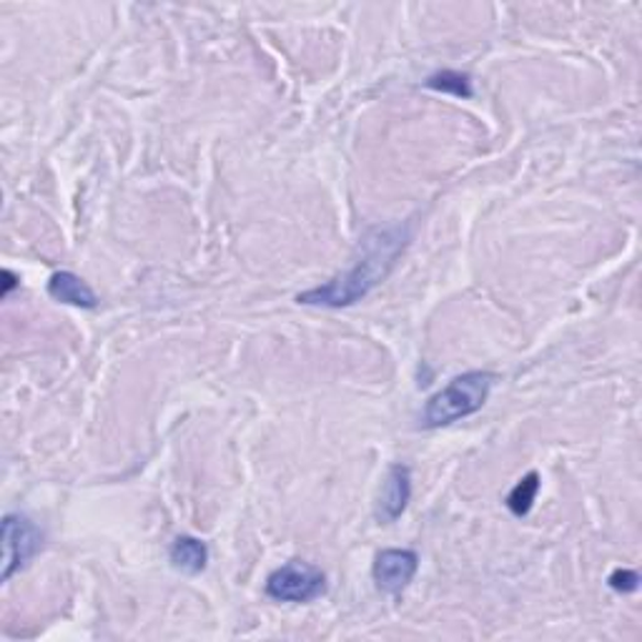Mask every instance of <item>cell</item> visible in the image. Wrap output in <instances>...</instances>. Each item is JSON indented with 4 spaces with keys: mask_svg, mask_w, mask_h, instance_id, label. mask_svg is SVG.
I'll use <instances>...</instances> for the list:
<instances>
[{
    "mask_svg": "<svg viewBox=\"0 0 642 642\" xmlns=\"http://www.w3.org/2000/svg\"><path fill=\"white\" fill-rule=\"evenodd\" d=\"M427 88L439 93H452L457 99H472V78L460 70H439V74L427 78Z\"/></svg>",
    "mask_w": 642,
    "mask_h": 642,
    "instance_id": "cell-10",
    "label": "cell"
},
{
    "mask_svg": "<svg viewBox=\"0 0 642 642\" xmlns=\"http://www.w3.org/2000/svg\"><path fill=\"white\" fill-rule=\"evenodd\" d=\"M327 593V575L304 560H292L267 577V595L277 602H314Z\"/></svg>",
    "mask_w": 642,
    "mask_h": 642,
    "instance_id": "cell-3",
    "label": "cell"
},
{
    "mask_svg": "<svg viewBox=\"0 0 642 642\" xmlns=\"http://www.w3.org/2000/svg\"><path fill=\"white\" fill-rule=\"evenodd\" d=\"M412 499V470L407 464H392L386 470V477L380 487V497H376L374 517L380 525H392L397 522L404 515Z\"/></svg>",
    "mask_w": 642,
    "mask_h": 642,
    "instance_id": "cell-6",
    "label": "cell"
},
{
    "mask_svg": "<svg viewBox=\"0 0 642 642\" xmlns=\"http://www.w3.org/2000/svg\"><path fill=\"white\" fill-rule=\"evenodd\" d=\"M497 382V376L492 372H464L460 376L442 386L437 394L427 399L425 412H421V427L439 429L450 427L454 421L464 417L477 415L485 407L492 392V384Z\"/></svg>",
    "mask_w": 642,
    "mask_h": 642,
    "instance_id": "cell-2",
    "label": "cell"
},
{
    "mask_svg": "<svg viewBox=\"0 0 642 642\" xmlns=\"http://www.w3.org/2000/svg\"><path fill=\"white\" fill-rule=\"evenodd\" d=\"M412 241L409 224H384L372 226L359 239L357 257L351 259V267L341 274L331 277L327 284L306 289L296 296L304 306H324V309H345L357 302H362L367 294H372L382 281L397 267V259Z\"/></svg>",
    "mask_w": 642,
    "mask_h": 642,
    "instance_id": "cell-1",
    "label": "cell"
},
{
    "mask_svg": "<svg viewBox=\"0 0 642 642\" xmlns=\"http://www.w3.org/2000/svg\"><path fill=\"white\" fill-rule=\"evenodd\" d=\"M43 530L25 515H5L3 517V575L0 579L8 583L18 570H23L29 562L43 550Z\"/></svg>",
    "mask_w": 642,
    "mask_h": 642,
    "instance_id": "cell-4",
    "label": "cell"
},
{
    "mask_svg": "<svg viewBox=\"0 0 642 642\" xmlns=\"http://www.w3.org/2000/svg\"><path fill=\"white\" fill-rule=\"evenodd\" d=\"M3 279H5V281H3V296H8V294H11L13 289L18 286V279H15L8 269L3 271Z\"/></svg>",
    "mask_w": 642,
    "mask_h": 642,
    "instance_id": "cell-12",
    "label": "cell"
},
{
    "mask_svg": "<svg viewBox=\"0 0 642 642\" xmlns=\"http://www.w3.org/2000/svg\"><path fill=\"white\" fill-rule=\"evenodd\" d=\"M610 587L615 593H635L640 587V575L635 573V570H615V573L610 575Z\"/></svg>",
    "mask_w": 642,
    "mask_h": 642,
    "instance_id": "cell-11",
    "label": "cell"
},
{
    "mask_svg": "<svg viewBox=\"0 0 642 642\" xmlns=\"http://www.w3.org/2000/svg\"><path fill=\"white\" fill-rule=\"evenodd\" d=\"M419 570V555L415 550L386 548L374 557L372 577L376 590L384 595H402Z\"/></svg>",
    "mask_w": 642,
    "mask_h": 642,
    "instance_id": "cell-5",
    "label": "cell"
},
{
    "mask_svg": "<svg viewBox=\"0 0 642 642\" xmlns=\"http://www.w3.org/2000/svg\"><path fill=\"white\" fill-rule=\"evenodd\" d=\"M169 560H171L173 570H179V573L199 575V573H204L206 565H209V548H206L204 540L181 534V538H176L171 544Z\"/></svg>",
    "mask_w": 642,
    "mask_h": 642,
    "instance_id": "cell-8",
    "label": "cell"
},
{
    "mask_svg": "<svg viewBox=\"0 0 642 642\" xmlns=\"http://www.w3.org/2000/svg\"><path fill=\"white\" fill-rule=\"evenodd\" d=\"M538 492H540V474L530 472L527 477H522L520 482H517V485L513 487V492L507 495V509L515 517L530 515L534 499H538Z\"/></svg>",
    "mask_w": 642,
    "mask_h": 642,
    "instance_id": "cell-9",
    "label": "cell"
},
{
    "mask_svg": "<svg viewBox=\"0 0 642 642\" xmlns=\"http://www.w3.org/2000/svg\"><path fill=\"white\" fill-rule=\"evenodd\" d=\"M48 294L56 302L76 306V309H95L99 306V296H95L93 289L74 271H56L48 279Z\"/></svg>",
    "mask_w": 642,
    "mask_h": 642,
    "instance_id": "cell-7",
    "label": "cell"
}]
</instances>
